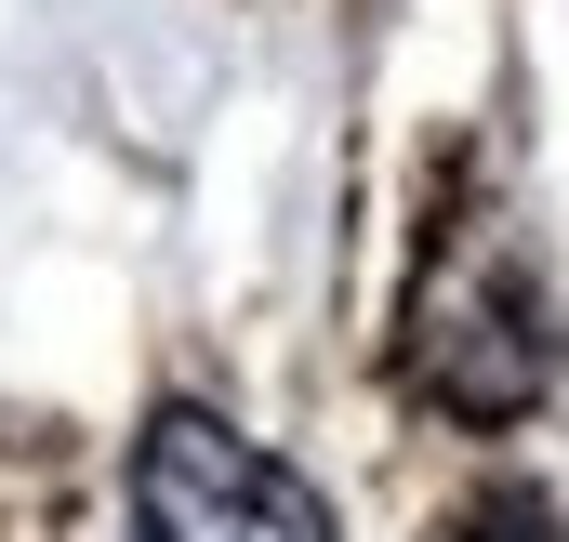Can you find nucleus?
Here are the masks:
<instances>
[{
	"label": "nucleus",
	"instance_id": "obj_1",
	"mask_svg": "<svg viewBox=\"0 0 569 542\" xmlns=\"http://www.w3.org/2000/svg\"><path fill=\"white\" fill-rule=\"evenodd\" d=\"M133 542H331V503L212 410H146L133 436Z\"/></svg>",
	"mask_w": 569,
	"mask_h": 542
},
{
	"label": "nucleus",
	"instance_id": "obj_2",
	"mask_svg": "<svg viewBox=\"0 0 569 542\" xmlns=\"http://www.w3.org/2000/svg\"><path fill=\"white\" fill-rule=\"evenodd\" d=\"M543 371H557V344H543V304L517 291V278H490V291H463V318L425 331V384L450 410H477V423H503V410L543 398Z\"/></svg>",
	"mask_w": 569,
	"mask_h": 542
},
{
	"label": "nucleus",
	"instance_id": "obj_3",
	"mask_svg": "<svg viewBox=\"0 0 569 542\" xmlns=\"http://www.w3.org/2000/svg\"><path fill=\"white\" fill-rule=\"evenodd\" d=\"M450 542H569V530H557L543 490H477V503L450 516Z\"/></svg>",
	"mask_w": 569,
	"mask_h": 542
}]
</instances>
